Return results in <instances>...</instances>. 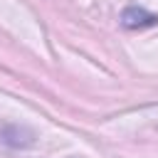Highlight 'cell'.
<instances>
[{"label":"cell","mask_w":158,"mask_h":158,"mask_svg":"<svg viewBox=\"0 0 158 158\" xmlns=\"http://www.w3.org/2000/svg\"><path fill=\"white\" fill-rule=\"evenodd\" d=\"M121 20H123L126 27H146V25H156L158 22V17L156 15H148L143 7H128Z\"/></svg>","instance_id":"1"}]
</instances>
